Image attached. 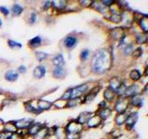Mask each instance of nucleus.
Listing matches in <instances>:
<instances>
[{"label":"nucleus","instance_id":"obj_37","mask_svg":"<svg viewBox=\"0 0 148 139\" xmlns=\"http://www.w3.org/2000/svg\"><path fill=\"white\" fill-rule=\"evenodd\" d=\"M56 133H57V137H59V138H63L65 136L63 129H58L57 131H56Z\"/></svg>","mask_w":148,"mask_h":139},{"label":"nucleus","instance_id":"obj_20","mask_svg":"<svg viewBox=\"0 0 148 139\" xmlns=\"http://www.w3.org/2000/svg\"><path fill=\"white\" fill-rule=\"evenodd\" d=\"M127 117L128 116L126 115V114H124V113H120V114H119L117 117H116V122H117V124H119V125H121V124H123L125 122H126V119H127Z\"/></svg>","mask_w":148,"mask_h":139},{"label":"nucleus","instance_id":"obj_35","mask_svg":"<svg viewBox=\"0 0 148 139\" xmlns=\"http://www.w3.org/2000/svg\"><path fill=\"white\" fill-rule=\"evenodd\" d=\"M79 103V99L78 98H71V100H69L68 107H74Z\"/></svg>","mask_w":148,"mask_h":139},{"label":"nucleus","instance_id":"obj_2","mask_svg":"<svg viewBox=\"0 0 148 139\" xmlns=\"http://www.w3.org/2000/svg\"><path fill=\"white\" fill-rule=\"evenodd\" d=\"M88 85H82L77 87H74L71 89V98H77V97L81 96L82 94L87 91Z\"/></svg>","mask_w":148,"mask_h":139},{"label":"nucleus","instance_id":"obj_21","mask_svg":"<svg viewBox=\"0 0 148 139\" xmlns=\"http://www.w3.org/2000/svg\"><path fill=\"white\" fill-rule=\"evenodd\" d=\"M41 38L39 36H37V37H34V38H32L30 42H29V45L30 46H32V47H36V46H38L41 45Z\"/></svg>","mask_w":148,"mask_h":139},{"label":"nucleus","instance_id":"obj_30","mask_svg":"<svg viewBox=\"0 0 148 139\" xmlns=\"http://www.w3.org/2000/svg\"><path fill=\"white\" fill-rule=\"evenodd\" d=\"M132 103L133 106H140L141 103H142V99H141L138 96H133V97H132Z\"/></svg>","mask_w":148,"mask_h":139},{"label":"nucleus","instance_id":"obj_17","mask_svg":"<svg viewBox=\"0 0 148 139\" xmlns=\"http://www.w3.org/2000/svg\"><path fill=\"white\" fill-rule=\"evenodd\" d=\"M4 131L5 132H8L9 133H15L17 131V127L15 126V124H14V123H12L11 122H7L6 124H5Z\"/></svg>","mask_w":148,"mask_h":139},{"label":"nucleus","instance_id":"obj_39","mask_svg":"<svg viewBox=\"0 0 148 139\" xmlns=\"http://www.w3.org/2000/svg\"><path fill=\"white\" fill-rule=\"evenodd\" d=\"M0 11H1L4 15H8V13H9L8 9L7 8H5V7H0Z\"/></svg>","mask_w":148,"mask_h":139},{"label":"nucleus","instance_id":"obj_1","mask_svg":"<svg viewBox=\"0 0 148 139\" xmlns=\"http://www.w3.org/2000/svg\"><path fill=\"white\" fill-rule=\"evenodd\" d=\"M92 70L96 73H104L110 68L111 58L106 49L97 50L92 57Z\"/></svg>","mask_w":148,"mask_h":139},{"label":"nucleus","instance_id":"obj_9","mask_svg":"<svg viewBox=\"0 0 148 139\" xmlns=\"http://www.w3.org/2000/svg\"><path fill=\"white\" fill-rule=\"evenodd\" d=\"M102 119L99 117V115H95V116H92L91 119L88 120V126L89 127H96L100 124Z\"/></svg>","mask_w":148,"mask_h":139},{"label":"nucleus","instance_id":"obj_36","mask_svg":"<svg viewBox=\"0 0 148 139\" xmlns=\"http://www.w3.org/2000/svg\"><path fill=\"white\" fill-rule=\"evenodd\" d=\"M9 137H11V133H9L8 132H3L0 133V139H9Z\"/></svg>","mask_w":148,"mask_h":139},{"label":"nucleus","instance_id":"obj_42","mask_svg":"<svg viewBox=\"0 0 148 139\" xmlns=\"http://www.w3.org/2000/svg\"><path fill=\"white\" fill-rule=\"evenodd\" d=\"M51 4H52V2H50V1H46V2H45V5L44 6V8H48L51 6Z\"/></svg>","mask_w":148,"mask_h":139},{"label":"nucleus","instance_id":"obj_38","mask_svg":"<svg viewBox=\"0 0 148 139\" xmlns=\"http://www.w3.org/2000/svg\"><path fill=\"white\" fill-rule=\"evenodd\" d=\"M36 18H37L36 13L32 12V15H31V19H30V23H34V22H36Z\"/></svg>","mask_w":148,"mask_h":139},{"label":"nucleus","instance_id":"obj_13","mask_svg":"<svg viewBox=\"0 0 148 139\" xmlns=\"http://www.w3.org/2000/svg\"><path fill=\"white\" fill-rule=\"evenodd\" d=\"M42 129V124L37 122V123H34L32 122V125L29 127V133L32 134V136H35V134L38 133L40 130Z\"/></svg>","mask_w":148,"mask_h":139},{"label":"nucleus","instance_id":"obj_32","mask_svg":"<svg viewBox=\"0 0 148 139\" xmlns=\"http://www.w3.org/2000/svg\"><path fill=\"white\" fill-rule=\"evenodd\" d=\"M8 45L10 47L14 48V47H21V44L17 43V42L13 41V40H8Z\"/></svg>","mask_w":148,"mask_h":139},{"label":"nucleus","instance_id":"obj_43","mask_svg":"<svg viewBox=\"0 0 148 139\" xmlns=\"http://www.w3.org/2000/svg\"><path fill=\"white\" fill-rule=\"evenodd\" d=\"M2 26V21H1V20H0V27Z\"/></svg>","mask_w":148,"mask_h":139},{"label":"nucleus","instance_id":"obj_23","mask_svg":"<svg viewBox=\"0 0 148 139\" xmlns=\"http://www.w3.org/2000/svg\"><path fill=\"white\" fill-rule=\"evenodd\" d=\"M114 96H115L114 92H113V90H111V89H106V90L105 91V93H104L105 98H106V100H108V101L112 100V99L114 98Z\"/></svg>","mask_w":148,"mask_h":139},{"label":"nucleus","instance_id":"obj_25","mask_svg":"<svg viewBox=\"0 0 148 139\" xmlns=\"http://www.w3.org/2000/svg\"><path fill=\"white\" fill-rule=\"evenodd\" d=\"M111 114V110L109 109H103L99 113V117L101 119H106Z\"/></svg>","mask_w":148,"mask_h":139},{"label":"nucleus","instance_id":"obj_15","mask_svg":"<svg viewBox=\"0 0 148 139\" xmlns=\"http://www.w3.org/2000/svg\"><path fill=\"white\" fill-rule=\"evenodd\" d=\"M51 106H52V103L49 101H46V100H39L38 101V109L42 111L45 109H50Z\"/></svg>","mask_w":148,"mask_h":139},{"label":"nucleus","instance_id":"obj_40","mask_svg":"<svg viewBox=\"0 0 148 139\" xmlns=\"http://www.w3.org/2000/svg\"><path fill=\"white\" fill-rule=\"evenodd\" d=\"M141 53H142V50H141L140 48H139V49H137L136 51H134V52H133V55L135 56V57H139Z\"/></svg>","mask_w":148,"mask_h":139},{"label":"nucleus","instance_id":"obj_34","mask_svg":"<svg viewBox=\"0 0 148 139\" xmlns=\"http://www.w3.org/2000/svg\"><path fill=\"white\" fill-rule=\"evenodd\" d=\"M66 137L68 139H79L80 138V134L79 133H67Z\"/></svg>","mask_w":148,"mask_h":139},{"label":"nucleus","instance_id":"obj_8","mask_svg":"<svg viewBox=\"0 0 148 139\" xmlns=\"http://www.w3.org/2000/svg\"><path fill=\"white\" fill-rule=\"evenodd\" d=\"M137 120V114L134 113V114H131L130 116H128L127 119H126V126L128 129H131L133 127V125L135 124Z\"/></svg>","mask_w":148,"mask_h":139},{"label":"nucleus","instance_id":"obj_19","mask_svg":"<svg viewBox=\"0 0 148 139\" xmlns=\"http://www.w3.org/2000/svg\"><path fill=\"white\" fill-rule=\"evenodd\" d=\"M109 85H110V89L111 90H118L119 87L121 85V83H119V81L118 80L117 78H114V79H112V80L110 81Z\"/></svg>","mask_w":148,"mask_h":139},{"label":"nucleus","instance_id":"obj_44","mask_svg":"<svg viewBox=\"0 0 148 139\" xmlns=\"http://www.w3.org/2000/svg\"><path fill=\"white\" fill-rule=\"evenodd\" d=\"M146 63H147V66H148V59L146 60Z\"/></svg>","mask_w":148,"mask_h":139},{"label":"nucleus","instance_id":"obj_5","mask_svg":"<svg viewBox=\"0 0 148 139\" xmlns=\"http://www.w3.org/2000/svg\"><path fill=\"white\" fill-rule=\"evenodd\" d=\"M129 104V101L126 99H119L117 104H116V110L119 113H123L127 109V107Z\"/></svg>","mask_w":148,"mask_h":139},{"label":"nucleus","instance_id":"obj_27","mask_svg":"<svg viewBox=\"0 0 148 139\" xmlns=\"http://www.w3.org/2000/svg\"><path fill=\"white\" fill-rule=\"evenodd\" d=\"M130 76H131V78L133 81H137L141 78V73L139 72V71H137V70H134V71L131 72V75Z\"/></svg>","mask_w":148,"mask_h":139},{"label":"nucleus","instance_id":"obj_18","mask_svg":"<svg viewBox=\"0 0 148 139\" xmlns=\"http://www.w3.org/2000/svg\"><path fill=\"white\" fill-rule=\"evenodd\" d=\"M47 134H48V130L46 128H43L35 134L34 137H35V139H44Z\"/></svg>","mask_w":148,"mask_h":139},{"label":"nucleus","instance_id":"obj_31","mask_svg":"<svg viewBox=\"0 0 148 139\" xmlns=\"http://www.w3.org/2000/svg\"><path fill=\"white\" fill-rule=\"evenodd\" d=\"M71 98V89H69L66 93H64V95L61 96V99H64V100H69Z\"/></svg>","mask_w":148,"mask_h":139},{"label":"nucleus","instance_id":"obj_41","mask_svg":"<svg viewBox=\"0 0 148 139\" xmlns=\"http://www.w3.org/2000/svg\"><path fill=\"white\" fill-rule=\"evenodd\" d=\"M18 71H20V72H21V73H24L26 72V67L20 66V68H18Z\"/></svg>","mask_w":148,"mask_h":139},{"label":"nucleus","instance_id":"obj_28","mask_svg":"<svg viewBox=\"0 0 148 139\" xmlns=\"http://www.w3.org/2000/svg\"><path fill=\"white\" fill-rule=\"evenodd\" d=\"M110 19H111V21L114 22H119L120 21V19H121V16L119 15V12H113L112 16L110 17Z\"/></svg>","mask_w":148,"mask_h":139},{"label":"nucleus","instance_id":"obj_22","mask_svg":"<svg viewBox=\"0 0 148 139\" xmlns=\"http://www.w3.org/2000/svg\"><path fill=\"white\" fill-rule=\"evenodd\" d=\"M23 8L21 6H20L18 4H14L12 7V13L14 15H20V14L22 12Z\"/></svg>","mask_w":148,"mask_h":139},{"label":"nucleus","instance_id":"obj_33","mask_svg":"<svg viewBox=\"0 0 148 139\" xmlns=\"http://www.w3.org/2000/svg\"><path fill=\"white\" fill-rule=\"evenodd\" d=\"M88 57H89V50L84 49L83 51H82V53H81V58H82V60L87 59Z\"/></svg>","mask_w":148,"mask_h":139},{"label":"nucleus","instance_id":"obj_12","mask_svg":"<svg viewBox=\"0 0 148 139\" xmlns=\"http://www.w3.org/2000/svg\"><path fill=\"white\" fill-rule=\"evenodd\" d=\"M92 117V113L91 112H82L80 116L78 117V122L81 123V124H83L87 122L88 120H89Z\"/></svg>","mask_w":148,"mask_h":139},{"label":"nucleus","instance_id":"obj_26","mask_svg":"<svg viewBox=\"0 0 148 139\" xmlns=\"http://www.w3.org/2000/svg\"><path fill=\"white\" fill-rule=\"evenodd\" d=\"M141 26L143 31L148 32V17H143L141 21Z\"/></svg>","mask_w":148,"mask_h":139},{"label":"nucleus","instance_id":"obj_3","mask_svg":"<svg viewBox=\"0 0 148 139\" xmlns=\"http://www.w3.org/2000/svg\"><path fill=\"white\" fill-rule=\"evenodd\" d=\"M66 129L69 133H79L82 130V124L78 122H71L67 125Z\"/></svg>","mask_w":148,"mask_h":139},{"label":"nucleus","instance_id":"obj_14","mask_svg":"<svg viewBox=\"0 0 148 139\" xmlns=\"http://www.w3.org/2000/svg\"><path fill=\"white\" fill-rule=\"evenodd\" d=\"M99 90H100V87H95V88H94V89L91 91V93H89V94H88L85 96V102H87V103L91 102L95 97V96L97 95V93L99 92Z\"/></svg>","mask_w":148,"mask_h":139},{"label":"nucleus","instance_id":"obj_10","mask_svg":"<svg viewBox=\"0 0 148 139\" xmlns=\"http://www.w3.org/2000/svg\"><path fill=\"white\" fill-rule=\"evenodd\" d=\"M53 75L54 77L58 78V79H62L65 77L66 75V72L63 68H60V67H55L53 70Z\"/></svg>","mask_w":148,"mask_h":139},{"label":"nucleus","instance_id":"obj_11","mask_svg":"<svg viewBox=\"0 0 148 139\" xmlns=\"http://www.w3.org/2000/svg\"><path fill=\"white\" fill-rule=\"evenodd\" d=\"M53 63L55 65V67H60V68H62V66L65 64V60H64L63 56L61 54L57 55L53 58Z\"/></svg>","mask_w":148,"mask_h":139},{"label":"nucleus","instance_id":"obj_7","mask_svg":"<svg viewBox=\"0 0 148 139\" xmlns=\"http://www.w3.org/2000/svg\"><path fill=\"white\" fill-rule=\"evenodd\" d=\"M45 74V66H43V65L37 66L34 71V76L37 79L44 77Z\"/></svg>","mask_w":148,"mask_h":139},{"label":"nucleus","instance_id":"obj_6","mask_svg":"<svg viewBox=\"0 0 148 139\" xmlns=\"http://www.w3.org/2000/svg\"><path fill=\"white\" fill-rule=\"evenodd\" d=\"M64 44L66 47H68L69 49H71L76 45L77 39L74 36H68L66 37V39L64 40Z\"/></svg>","mask_w":148,"mask_h":139},{"label":"nucleus","instance_id":"obj_16","mask_svg":"<svg viewBox=\"0 0 148 139\" xmlns=\"http://www.w3.org/2000/svg\"><path fill=\"white\" fill-rule=\"evenodd\" d=\"M18 74L15 71H8L6 73V75H5V77H6L7 80L8 81H10V82L16 81L17 79H18Z\"/></svg>","mask_w":148,"mask_h":139},{"label":"nucleus","instance_id":"obj_29","mask_svg":"<svg viewBox=\"0 0 148 139\" xmlns=\"http://www.w3.org/2000/svg\"><path fill=\"white\" fill-rule=\"evenodd\" d=\"M47 56L48 55L45 52H37L36 53V58L39 61H43L44 59H45L46 58H47Z\"/></svg>","mask_w":148,"mask_h":139},{"label":"nucleus","instance_id":"obj_4","mask_svg":"<svg viewBox=\"0 0 148 139\" xmlns=\"http://www.w3.org/2000/svg\"><path fill=\"white\" fill-rule=\"evenodd\" d=\"M32 123V120L31 119H21L14 122L17 129H25L27 127H30Z\"/></svg>","mask_w":148,"mask_h":139},{"label":"nucleus","instance_id":"obj_24","mask_svg":"<svg viewBox=\"0 0 148 139\" xmlns=\"http://www.w3.org/2000/svg\"><path fill=\"white\" fill-rule=\"evenodd\" d=\"M52 3L54 5V7L57 9H63V8H65V7L67 6L66 1H54Z\"/></svg>","mask_w":148,"mask_h":139}]
</instances>
